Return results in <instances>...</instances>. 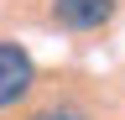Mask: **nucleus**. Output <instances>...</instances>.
Masks as SVG:
<instances>
[{
	"label": "nucleus",
	"instance_id": "obj_1",
	"mask_svg": "<svg viewBox=\"0 0 125 120\" xmlns=\"http://www.w3.org/2000/svg\"><path fill=\"white\" fill-rule=\"evenodd\" d=\"M31 84H37V63H31V52L21 42H0V110H10V104H21L31 94Z\"/></svg>",
	"mask_w": 125,
	"mask_h": 120
},
{
	"label": "nucleus",
	"instance_id": "obj_2",
	"mask_svg": "<svg viewBox=\"0 0 125 120\" xmlns=\"http://www.w3.org/2000/svg\"><path fill=\"white\" fill-rule=\"evenodd\" d=\"M120 0H52V21L68 26V32H99L109 26Z\"/></svg>",
	"mask_w": 125,
	"mask_h": 120
},
{
	"label": "nucleus",
	"instance_id": "obj_3",
	"mask_svg": "<svg viewBox=\"0 0 125 120\" xmlns=\"http://www.w3.org/2000/svg\"><path fill=\"white\" fill-rule=\"evenodd\" d=\"M26 120H94V115H89V110H78V104H47V110L26 115Z\"/></svg>",
	"mask_w": 125,
	"mask_h": 120
}]
</instances>
